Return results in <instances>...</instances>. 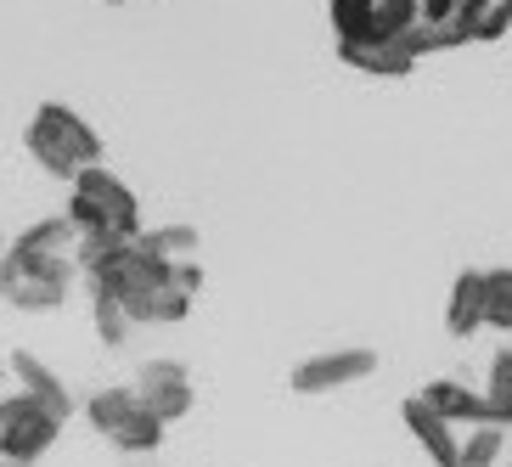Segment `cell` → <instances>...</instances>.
I'll list each match as a JSON object with an SVG mask.
<instances>
[{
  "label": "cell",
  "instance_id": "cell-1",
  "mask_svg": "<svg viewBox=\"0 0 512 467\" xmlns=\"http://www.w3.org/2000/svg\"><path fill=\"white\" fill-rule=\"evenodd\" d=\"M62 422L51 417L29 394H0V456H12L17 467H34L57 445Z\"/></svg>",
  "mask_w": 512,
  "mask_h": 467
},
{
  "label": "cell",
  "instance_id": "cell-2",
  "mask_svg": "<svg viewBox=\"0 0 512 467\" xmlns=\"http://www.w3.org/2000/svg\"><path fill=\"white\" fill-rule=\"evenodd\" d=\"M377 372V355L372 349H332V355H310V361L293 366V394H332V389H349L361 377Z\"/></svg>",
  "mask_w": 512,
  "mask_h": 467
},
{
  "label": "cell",
  "instance_id": "cell-3",
  "mask_svg": "<svg viewBox=\"0 0 512 467\" xmlns=\"http://www.w3.org/2000/svg\"><path fill=\"white\" fill-rule=\"evenodd\" d=\"M74 192H79V197H91L96 209H102L107 220H113V231H119V237L136 242L141 231H147V226H141V203H136V192H130V186H124L119 175H107L102 164H85V169H79V175H74Z\"/></svg>",
  "mask_w": 512,
  "mask_h": 467
},
{
  "label": "cell",
  "instance_id": "cell-4",
  "mask_svg": "<svg viewBox=\"0 0 512 467\" xmlns=\"http://www.w3.org/2000/svg\"><path fill=\"white\" fill-rule=\"evenodd\" d=\"M136 394H141V406L164 422V428L192 411V383H186V366L181 361H147V366H141V377H136Z\"/></svg>",
  "mask_w": 512,
  "mask_h": 467
},
{
  "label": "cell",
  "instance_id": "cell-5",
  "mask_svg": "<svg viewBox=\"0 0 512 467\" xmlns=\"http://www.w3.org/2000/svg\"><path fill=\"white\" fill-rule=\"evenodd\" d=\"M34 124L46 130L51 141H57L68 158H74L79 169L85 164H102V136H96L91 124L79 119L74 107H62V102H40V113H34Z\"/></svg>",
  "mask_w": 512,
  "mask_h": 467
},
{
  "label": "cell",
  "instance_id": "cell-6",
  "mask_svg": "<svg viewBox=\"0 0 512 467\" xmlns=\"http://www.w3.org/2000/svg\"><path fill=\"white\" fill-rule=\"evenodd\" d=\"M6 366H12V377H17V394L40 400V406H46L57 422L74 417V400H68V389H62V377L51 372V366L40 361L34 349H12V361H6Z\"/></svg>",
  "mask_w": 512,
  "mask_h": 467
},
{
  "label": "cell",
  "instance_id": "cell-7",
  "mask_svg": "<svg viewBox=\"0 0 512 467\" xmlns=\"http://www.w3.org/2000/svg\"><path fill=\"white\" fill-rule=\"evenodd\" d=\"M400 417H406L411 439L422 445L428 462H434V467H456V445H462V439H456V428L439 417V411L422 406V394H406V400H400Z\"/></svg>",
  "mask_w": 512,
  "mask_h": 467
},
{
  "label": "cell",
  "instance_id": "cell-8",
  "mask_svg": "<svg viewBox=\"0 0 512 467\" xmlns=\"http://www.w3.org/2000/svg\"><path fill=\"white\" fill-rule=\"evenodd\" d=\"M422 406L439 411V417L451 422H467V428H479V422H490V406H484V394H473L467 383H456V377H434V383H422Z\"/></svg>",
  "mask_w": 512,
  "mask_h": 467
},
{
  "label": "cell",
  "instance_id": "cell-9",
  "mask_svg": "<svg viewBox=\"0 0 512 467\" xmlns=\"http://www.w3.org/2000/svg\"><path fill=\"white\" fill-rule=\"evenodd\" d=\"M484 304H490V293H484V271H462L451 282V304H445V332H451L456 344H467V338L484 327Z\"/></svg>",
  "mask_w": 512,
  "mask_h": 467
},
{
  "label": "cell",
  "instance_id": "cell-10",
  "mask_svg": "<svg viewBox=\"0 0 512 467\" xmlns=\"http://www.w3.org/2000/svg\"><path fill=\"white\" fill-rule=\"evenodd\" d=\"M6 259L17 265V282L62 287V293H74V282H79V265L68 254H12V248H6Z\"/></svg>",
  "mask_w": 512,
  "mask_h": 467
},
{
  "label": "cell",
  "instance_id": "cell-11",
  "mask_svg": "<svg viewBox=\"0 0 512 467\" xmlns=\"http://www.w3.org/2000/svg\"><path fill=\"white\" fill-rule=\"evenodd\" d=\"M136 411H141V394L136 389H96L91 400H85V422H91L96 434H107V439L119 434Z\"/></svg>",
  "mask_w": 512,
  "mask_h": 467
},
{
  "label": "cell",
  "instance_id": "cell-12",
  "mask_svg": "<svg viewBox=\"0 0 512 467\" xmlns=\"http://www.w3.org/2000/svg\"><path fill=\"white\" fill-rule=\"evenodd\" d=\"M338 57L349 62V68H361V74L372 79H406L411 68H417V57L400 46H338Z\"/></svg>",
  "mask_w": 512,
  "mask_h": 467
},
{
  "label": "cell",
  "instance_id": "cell-13",
  "mask_svg": "<svg viewBox=\"0 0 512 467\" xmlns=\"http://www.w3.org/2000/svg\"><path fill=\"white\" fill-rule=\"evenodd\" d=\"M501 451H507V428L479 422V428H467V439L456 445V467H496Z\"/></svg>",
  "mask_w": 512,
  "mask_h": 467
},
{
  "label": "cell",
  "instance_id": "cell-14",
  "mask_svg": "<svg viewBox=\"0 0 512 467\" xmlns=\"http://www.w3.org/2000/svg\"><path fill=\"white\" fill-rule=\"evenodd\" d=\"M484 406H490V422L507 428L512 422V344L490 355V383H484Z\"/></svg>",
  "mask_w": 512,
  "mask_h": 467
},
{
  "label": "cell",
  "instance_id": "cell-15",
  "mask_svg": "<svg viewBox=\"0 0 512 467\" xmlns=\"http://www.w3.org/2000/svg\"><path fill=\"white\" fill-rule=\"evenodd\" d=\"M74 237V226H68V214H46V220H34L29 231H17L12 254H62V242Z\"/></svg>",
  "mask_w": 512,
  "mask_h": 467
},
{
  "label": "cell",
  "instance_id": "cell-16",
  "mask_svg": "<svg viewBox=\"0 0 512 467\" xmlns=\"http://www.w3.org/2000/svg\"><path fill=\"white\" fill-rule=\"evenodd\" d=\"M91 321H96V338H102L107 349H119L124 338H130V316H124V304L113 299V293H102V287H91Z\"/></svg>",
  "mask_w": 512,
  "mask_h": 467
},
{
  "label": "cell",
  "instance_id": "cell-17",
  "mask_svg": "<svg viewBox=\"0 0 512 467\" xmlns=\"http://www.w3.org/2000/svg\"><path fill=\"white\" fill-rule=\"evenodd\" d=\"M23 147H29V158L46 169V175H57V181H74V175H79V164L46 136V130H40V124H29V130H23Z\"/></svg>",
  "mask_w": 512,
  "mask_h": 467
},
{
  "label": "cell",
  "instance_id": "cell-18",
  "mask_svg": "<svg viewBox=\"0 0 512 467\" xmlns=\"http://www.w3.org/2000/svg\"><path fill=\"white\" fill-rule=\"evenodd\" d=\"M136 248H147L158 259H186V254H197V231L192 226H152L136 237Z\"/></svg>",
  "mask_w": 512,
  "mask_h": 467
},
{
  "label": "cell",
  "instance_id": "cell-19",
  "mask_svg": "<svg viewBox=\"0 0 512 467\" xmlns=\"http://www.w3.org/2000/svg\"><path fill=\"white\" fill-rule=\"evenodd\" d=\"M394 46H400V51H411V57H434V51L467 46V40L451 29V23H445V29H434V23H411V29L400 34V40H394Z\"/></svg>",
  "mask_w": 512,
  "mask_h": 467
},
{
  "label": "cell",
  "instance_id": "cell-20",
  "mask_svg": "<svg viewBox=\"0 0 512 467\" xmlns=\"http://www.w3.org/2000/svg\"><path fill=\"white\" fill-rule=\"evenodd\" d=\"M158 439H164V422H158L147 406H141L136 417L124 422L119 434H113V445H119V451H136V456H141V451H158Z\"/></svg>",
  "mask_w": 512,
  "mask_h": 467
},
{
  "label": "cell",
  "instance_id": "cell-21",
  "mask_svg": "<svg viewBox=\"0 0 512 467\" xmlns=\"http://www.w3.org/2000/svg\"><path fill=\"white\" fill-rule=\"evenodd\" d=\"M62 287H40V282H17L12 293H6V304L12 310H23V316H51V310H62Z\"/></svg>",
  "mask_w": 512,
  "mask_h": 467
},
{
  "label": "cell",
  "instance_id": "cell-22",
  "mask_svg": "<svg viewBox=\"0 0 512 467\" xmlns=\"http://www.w3.org/2000/svg\"><path fill=\"white\" fill-rule=\"evenodd\" d=\"M62 214H68V226H74V237H102V231H113V220H107V214L102 209H96V203H91V197H68V209H62Z\"/></svg>",
  "mask_w": 512,
  "mask_h": 467
},
{
  "label": "cell",
  "instance_id": "cell-23",
  "mask_svg": "<svg viewBox=\"0 0 512 467\" xmlns=\"http://www.w3.org/2000/svg\"><path fill=\"white\" fill-rule=\"evenodd\" d=\"M192 316V299H186L181 287H158L147 299V321H158V327H169V321H186Z\"/></svg>",
  "mask_w": 512,
  "mask_h": 467
},
{
  "label": "cell",
  "instance_id": "cell-24",
  "mask_svg": "<svg viewBox=\"0 0 512 467\" xmlns=\"http://www.w3.org/2000/svg\"><path fill=\"white\" fill-rule=\"evenodd\" d=\"M490 6H496V0H462L451 29L462 34V40H479V23H484V12H490Z\"/></svg>",
  "mask_w": 512,
  "mask_h": 467
},
{
  "label": "cell",
  "instance_id": "cell-25",
  "mask_svg": "<svg viewBox=\"0 0 512 467\" xmlns=\"http://www.w3.org/2000/svg\"><path fill=\"white\" fill-rule=\"evenodd\" d=\"M501 34H512V0H496L479 23V40H501Z\"/></svg>",
  "mask_w": 512,
  "mask_h": 467
},
{
  "label": "cell",
  "instance_id": "cell-26",
  "mask_svg": "<svg viewBox=\"0 0 512 467\" xmlns=\"http://www.w3.org/2000/svg\"><path fill=\"white\" fill-rule=\"evenodd\" d=\"M169 287H181L186 299H197L203 293V265H192V259H175V282Z\"/></svg>",
  "mask_w": 512,
  "mask_h": 467
},
{
  "label": "cell",
  "instance_id": "cell-27",
  "mask_svg": "<svg viewBox=\"0 0 512 467\" xmlns=\"http://www.w3.org/2000/svg\"><path fill=\"white\" fill-rule=\"evenodd\" d=\"M456 6H462V0H417L422 23H434V29H445V23H456Z\"/></svg>",
  "mask_w": 512,
  "mask_h": 467
},
{
  "label": "cell",
  "instance_id": "cell-28",
  "mask_svg": "<svg viewBox=\"0 0 512 467\" xmlns=\"http://www.w3.org/2000/svg\"><path fill=\"white\" fill-rule=\"evenodd\" d=\"M484 293L512 304V265H501V271H484Z\"/></svg>",
  "mask_w": 512,
  "mask_h": 467
},
{
  "label": "cell",
  "instance_id": "cell-29",
  "mask_svg": "<svg viewBox=\"0 0 512 467\" xmlns=\"http://www.w3.org/2000/svg\"><path fill=\"white\" fill-rule=\"evenodd\" d=\"M484 327L512 332V304H507V299H490V304H484Z\"/></svg>",
  "mask_w": 512,
  "mask_h": 467
},
{
  "label": "cell",
  "instance_id": "cell-30",
  "mask_svg": "<svg viewBox=\"0 0 512 467\" xmlns=\"http://www.w3.org/2000/svg\"><path fill=\"white\" fill-rule=\"evenodd\" d=\"M0 467H17V462H12V456H0Z\"/></svg>",
  "mask_w": 512,
  "mask_h": 467
},
{
  "label": "cell",
  "instance_id": "cell-31",
  "mask_svg": "<svg viewBox=\"0 0 512 467\" xmlns=\"http://www.w3.org/2000/svg\"><path fill=\"white\" fill-rule=\"evenodd\" d=\"M0 259H6V237H0Z\"/></svg>",
  "mask_w": 512,
  "mask_h": 467
},
{
  "label": "cell",
  "instance_id": "cell-32",
  "mask_svg": "<svg viewBox=\"0 0 512 467\" xmlns=\"http://www.w3.org/2000/svg\"><path fill=\"white\" fill-rule=\"evenodd\" d=\"M107 6H124V0H107Z\"/></svg>",
  "mask_w": 512,
  "mask_h": 467
},
{
  "label": "cell",
  "instance_id": "cell-33",
  "mask_svg": "<svg viewBox=\"0 0 512 467\" xmlns=\"http://www.w3.org/2000/svg\"><path fill=\"white\" fill-rule=\"evenodd\" d=\"M0 383H6V372H0Z\"/></svg>",
  "mask_w": 512,
  "mask_h": 467
}]
</instances>
